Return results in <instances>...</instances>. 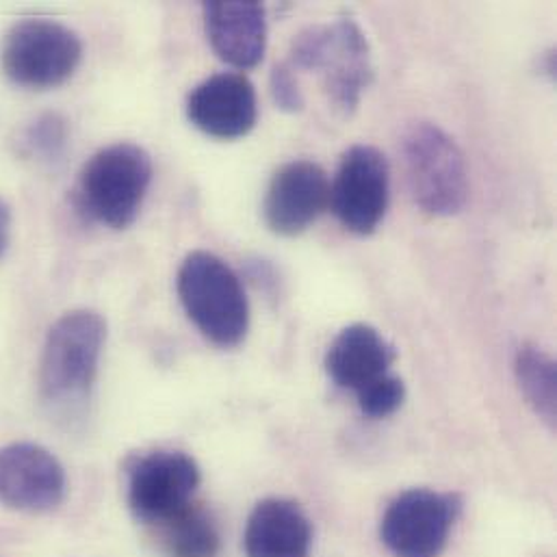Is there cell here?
I'll return each instance as SVG.
<instances>
[{"label":"cell","instance_id":"obj_12","mask_svg":"<svg viewBox=\"0 0 557 557\" xmlns=\"http://www.w3.org/2000/svg\"><path fill=\"white\" fill-rule=\"evenodd\" d=\"M187 117L209 137H246L259 120L255 83L244 72H220L209 76L187 96Z\"/></svg>","mask_w":557,"mask_h":557},{"label":"cell","instance_id":"obj_1","mask_svg":"<svg viewBox=\"0 0 557 557\" xmlns=\"http://www.w3.org/2000/svg\"><path fill=\"white\" fill-rule=\"evenodd\" d=\"M293 70L319 72L332 107L351 115L373 81L371 46L358 22L341 17L332 24H312L290 41Z\"/></svg>","mask_w":557,"mask_h":557},{"label":"cell","instance_id":"obj_2","mask_svg":"<svg viewBox=\"0 0 557 557\" xmlns=\"http://www.w3.org/2000/svg\"><path fill=\"white\" fill-rule=\"evenodd\" d=\"M107 341L100 312L76 308L48 330L39 360V393L48 404L74 406L89 397Z\"/></svg>","mask_w":557,"mask_h":557},{"label":"cell","instance_id":"obj_10","mask_svg":"<svg viewBox=\"0 0 557 557\" xmlns=\"http://www.w3.org/2000/svg\"><path fill=\"white\" fill-rule=\"evenodd\" d=\"M65 471L44 447H0V504L17 512H50L65 497Z\"/></svg>","mask_w":557,"mask_h":557},{"label":"cell","instance_id":"obj_21","mask_svg":"<svg viewBox=\"0 0 557 557\" xmlns=\"http://www.w3.org/2000/svg\"><path fill=\"white\" fill-rule=\"evenodd\" d=\"M9 239H11V209L0 198V257L4 255V250L9 246Z\"/></svg>","mask_w":557,"mask_h":557},{"label":"cell","instance_id":"obj_15","mask_svg":"<svg viewBox=\"0 0 557 557\" xmlns=\"http://www.w3.org/2000/svg\"><path fill=\"white\" fill-rule=\"evenodd\" d=\"M310 543V521L295 502L265 499L248 519V557H308Z\"/></svg>","mask_w":557,"mask_h":557},{"label":"cell","instance_id":"obj_5","mask_svg":"<svg viewBox=\"0 0 557 557\" xmlns=\"http://www.w3.org/2000/svg\"><path fill=\"white\" fill-rule=\"evenodd\" d=\"M401 159L412 200L434 218L458 215L469 198L467 161L458 144L432 122H414L401 135Z\"/></svg>","mask_w":557,"mask_h":557},{"label":"cell","instance_id":"obj_20","mask_svg":"<svg viewBox=\"0 0 557 557\" xmlns=\"http://www.w3.org/2000/svg\"><path fill=\"white\" fill-rule=\"evenodd\" d=\"M295 70L288 63H276L270 74V87L274 102L284 113H299L304 109V94L293 74Z\"/></svg>","mask_w":557,"mask_h":557},{"label":"cell","instance_id":"obj_4","mask_svg":"<svg viewBox=\"0 0 557 557\" xmlns=\"http://www.w3.org/2000/svg\"><path fill=\"white\" fill-rule=\"evenodd\" d=\"M181 304L196 327L220 347L239 345L250 330V301L239 276L220 257L191 252L176 278Z\"/></svg>","mask_w":557,"mask_h":557},{"label":"cell","instance_id":"obj_11","mask_svg":"<svg viewBox=\"0 0 557 557\" xmlns=\"http://www.w3.org/2000/svg\"><path fill=\"white\" fill-rule=\"evenodd\" d=\"M330 209V178L308 159L282 165L265 194V222L280 237L306 233Z\"/></svg>","mask_w":557,"mask_h":557},{"label":"cell","instance_id":"obj_9","mask_svg":"<svg viewBox=\"0 0 557 557\" xmlns=\"http://www.w3.org/2000/svg\"><path fill=\"white\" fill-rule=\"evenodd\" d=\"M200 469L185 451H152L128 469V506L137 521L165 525L191 506Z\"/></svg>","mask_w":557,"mask_h":557},{"label":"cell","instance_id":"obj_18","mask_svg":"<svg viewBox=\"0 0 557 557\" xmlns=\"http://www.w3.org/2000/svg\"><path fill=\"white\" fill-rule=\"evenodd\" d=\"M70 144L67 120L57 111H46L30 120L17 135V150L24 159L39 163L59 161Z\"/></svg>","mask_w":557,"mask_h":557},{"label":"cell","instance_id":"obj_17","mask_svg":"<svg viewBox=\"0 0 557 557\" xmlns=\"http://www.w3.org/2000/svg\"><path fill=\"white\" fill-rule=\"evenodd\" d=\"M170 557H218L222 539L215 519L200 506H189L165 525Z\"/></svg>","mask_w":557,"mask_h":557},{"label":"cell","instance_id":"obj_13","mask_svg":"<svg viewBox=\"0 0 557 557\" xmlns=\"http://www.w3.org/2000/svg\"><path fill=\"white\" fill-rule=\"evenodd\" d=\"M205 28L213 50L228 65L252 70L263 61L268 50V15L261 2H205Z\"/></svg>","mask_w":557,"mask_h":557},{"label":"cell","instance_id":"obj_7","mask_svg":"<svg viewBox=\"0 0 557 557\" xmlns=\"http://www.w3.org/2000/svg\"><path fill=\"white\" fill-rule=\"evenodd\" d=\"M462 512V499L451 493L410 488L384 512L380 536L393 557H438Z\"/></svg>","mask_w":557,"mask_h":557},{"label":"cell","instance_id":"obj_14","mask_svg":"<svg viewBox=\"0 0 557 557\" xmlns=\"http://www.w3.org/2000/svg\"><path fill=\"white\" fill-rule=\"evenodd\" d=\"M397 358L395 347L369 323L343 327L325 351V371L341 388L360 393L391 373Z\"/></svg>","mask_w":557,"mask_h":557},{"label":"cell","instance_id":"obj_6","mask_svg":"<svg viewBox=\"0 0 557 557\" xmlns=\"http://www.w3.org/2000/svg\"><path fill=\"white\" fill-rule=\"evenodd\" d=\"M83 59L81 37L65 24L46 17L15 22L0 48L4 74L20 87L52 89L63 85Z\"/></svg>","mask_w":557,"mask_h":557},{"label":"cell","instance_id":"obj_8","mask_svg":"<svg viewBox=\"0 0 557 557\" xmlns=\"http://www.w3.org/2000/svg\"><path fill=\"white\" fill-rule=\"evenodd\" d=\"M391 196V170L382 150L351 146L330 181V209L345 231L367 237L382 224Z\"/></svg>","mask_w":557,"mask_h":557},{"label":"cell","instance_id":"obj_16","mask_svg":"<svg viewBox=\"0 0 557 557\" xmlns=\"http://www.w3.org/2000/svg\"><path fill=\"white\" fill-rule=\"evenodd\" d=\"M517 382L534 408V412L549 425L557 421V367L556 360L536 345H523L515 358Z\"/></svg>","mask_w":557,"mask_h":557},{"label":"cell","instance_id":"obj_3","mask_svg":"<svg viewBox=\"0 0 557 557\" xmlns=\"http://www.w3.org/2000/svg\"><path fill=\"white\" fill-rule=\"evenodd\" d=\"M150 183V154L137 144L120 141L98 150L83 165L74 200L89 220L124 231L137 220Z\"/></svg>","mask_w":557,"mask_h":557},{"label":"cell","instance_id":"obj_19","mask_svg":"<svg viewBox=\"0 0 557 557\" xmlns=\"http://www.w3.org/2000/svg\"><path fill=\"white\" fill-rule=\"evenodd\" d=\"M356 397L362 414L371 419H386L401 408L406 399V384L401 377L388 373L356 393Z\"/></svg>","mask_w":557,"mask_h":557}]
</instances>
